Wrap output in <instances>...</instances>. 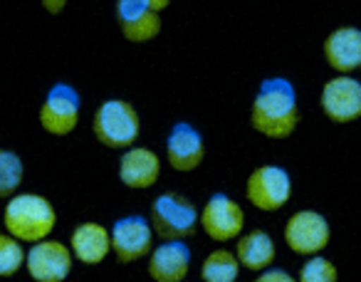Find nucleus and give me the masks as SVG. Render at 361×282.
<instances>
[{"label":"nucleus","mask_w":361,"mask_h":282,"mask_svg":"<svg viewBox=\"0 0 361 282\" xmlns=\"http://www.w3.org/2000/svg\"><path fill=\"white\" fill-rule=\"evenodd\" d=\"M250 124L257 134L267 139H287L295 134L300 124V106H297V92L285 77H267L257 87L252 99Z\"/></svg>","instance_id":"nucleus-1"},{"label":"nucleus","mask_w":361,"mask_h":282,"mask_svg":"<svg viewBox=\"0 0 361 282\" xmlns=\"http://www.w3.org/2000/svg\"><path fill=\"white\" fill-rule=\"evenodd\" d=\"M3 223H6V233L18 243L35 245L52 235L57 226V213L52 203L40 193H16L8 201Z\"/></svg>","instance_id":"nucleus-2"},{"label":"nucleus","mask_w":361,"mask_h":282,"mask_svg":"<svg viewBox=\"0 0 361 282\" xmlns=\"http://www.w3.org/2000/svg\"><path fill=\"white\" fill-rule=\"evenodd\" d=\"M92 131L97 141L106 149H126L134 147V141L141 134L139 111L126 99H106L97 106L94 119H92Z\"/></svg>","instance_id":"nucleus-3"},{"label":"nucleus","mask_w":361,"mask_h":282,"mask_svg":"<svg viewBox=\"0 0 361 282\" xmlns=\"http://www.w3.org/2000/svg\"><path fill=\"white\" fill-rule=\"evenodd\" d=\"M151 231L161 240H186L198 231V208L178 191H164L151 206Z\"/></svg>","instance_id":"nucleus-4"},{"label":"nucleus","mask_w":361,"mask_h":282,"mask_svg":"<svg viewBox=\"0 0 361 282\" xmlns=\"http://www.w3.org/2000/svg\"><path fill=\"white\" fill-rule=\"evenodd\" d=\"M245 196L257 211L262 213H275L282 206H287L292 196V178L282 166L275 164H265L257 166L255 171L247 176L245 183Z\"/></svg>","instance_id":"nucleus-5"},{"label":"nucleus","mask_w":361,"mask_h":282,"mask_svg":"<svg viewBox=\"0 0 361 282\" xmlns=\"http://www.w3.org/2000/svg\"><path fill=\"white\" fill-rule=\"evenodd\" d=\"M198 226H203V233L216 243L238 240L245 228V211L228 193H213L198 213Z\"/></svg>","instance_id":"nucleus-6"},{"label":"nucleus","mask_w":361,"mask_h":282,"mask_svg":"<svg viewBox=\"0 0 361 282\" xmlns=\"http://www.w3.org/2000/svg\"><path fill=\"white\" fill-rule=\"evenodd\" d=\"M80 109L82 102L75 87L67 82H57L55 87H50L40 106V114H37L40 126L52 136H67L80 124Z\"/></svg>","instance_id":"nucleus-7"},{"label":"nucleus","mask_w":361,"mask_h":282,"mask_svg":"<svg viewBox=\"0 0 361 282\" xmlns=\"http://www.w3.org/2000/svg\"><path fill=\"white\" fill-rule=\"evenodd\" d=\"M331 240V228L322 213L317 211H297L290 216L285 226V243L290 245L292 252L297 255H322L326 245Z\"/></svg>","instance_id":"nucleus-8"},{"label":"nucleus","mask_w":361,"mask_h":282,"mask_svg":"<svg viewBox=\"0 0 361 282\" xmlns=\"http://www.w3.org/2000/svg\"><path fill=\"white\" fill-rule=\"evenodd\" d=\"M72 262L75 257L70 247L52 238L35 243L25 252V267L35 282H65L72 272Z\"/></svg>","instance_id":"nucleus-9"},{"label":"nucleus","mask_w":361,"mask_h":282,"mask_svg":"<svg viewBox=\"0 0 361 282\" xmlns=\"http://www.w3.org/2000/svg\"><path fill=\"white\" fill-rule=\"evenodd\" d=\"M322 111L336 124H349L361 116V82L354 75H336L322 87Z\"/></svg>","instance_id":"nucleus-10"},{"label":"nucleus","mask_w":361,"mask_h":282,"mask_svg":"<svg viewBox=\"0 0 361 282\" xmlns=\"http://www.w3.org/2000/svg\"><path fill=\"white\" fill-rule=\"evenodd\" d=\"M109 245L119 262L141 260L154 247V231L144 216H124L111 226Z\"/></svg>","instance_id":"nucleus-11"},{"label":"nucleus","mask_w":361,"mask_h":282,"mask_svg":"<svg viewBox=\"0 0 361 282\" xmlns=\"http://www.w3.org/2000/svg\"><path fill=\"white\" fill-rule=\"evenodd\" d=\"M206 159V141L203 134L191 126L188 121H178L173 124V129L169 131V139H166V161L173 171L180 173H191Z\"/></svg>","instance_id":"nucleus-12"},{"label":"nucleus","mask_w":361,"mask_h":282,"mask_svg":"<svg viewBox=\"0 0 361 282\" xmlns=\"http://www.w3.org/2000/svg\"><path fill=\"white\" fill-rule=\"evenodd\" d=\"M116 23L129 42H149L161 32V16L149 8V0H119Z\"/></svg>","instance_id":"nucleus-13"},{"label":"nucleus","mask_w":361,"mask_h":282,"mask_svg":"<svg viewBox=\"0 0 361 282\" xmlns=\"http://www.w3.org/2000/svg\"><path fill=\"white\" fill-rule=\"evenodd\" d=\"M191 272V250L183 240H164L149 252V275L156 282H183Z\"/></svg>","instance_id":"nucleus-14"},{"label":"nucleus","mask_w":361,"mask_h":282,"mask_svg":"<svg viewBox=\"0 0 361 282\" xmlns=\"http://www.w3.org/2000/svg\"><path fill=\"white\" fill-rule=\"evenodd\" d=\"M161 176V159L156 152L146 147H131L121 154L119 159V181L126 188L134 191H146L156 186Z\"/></svg>","instance_id":"nucleus-15"},{"label":"nucleus","mask_w":361,"mask_h":282,"mask_svg":"<svg viewBox=\"0 0 361 282\" xmlns=\"http://www.w3.org/2000/svg\"><path fill=\"white\" fill-rule=\"evenodd\" d=\"M324 57L336 75H354L361 65V32L356 27H336L324 40Z\"/></svg>","instance_id":"nucleus-16"},{"label":"nucleus","mask_w":361,"mask_h":282,"mask_svg":"<svg viewBox=\"0 0 361 282\" xmlns=\"http://www.w3.org/2000/svg\"><path fill=\"white\" fill-rule=\"evenodd\" d=\"M70 252L72 257H77L85 265H99L106 260V255L111 252L109 245V231L102 223L87 221L72 231L70 235Z\"/></svg>","instance_id":"nucleus-17"},{"label":"nucleus","mask_w":361,"mask_h":282,"mask_svg":"<svg viewBox=\"0 0 361 282\" xmlns=\"http://www.w3.org/2000/svg\"><path fill=\"white\" fill-rule=\"evenodd\" d=\"M235 260L238 265L247 267L252 272H262L275 262V240L265 231H250L238 238L235 245Z\"/></svg>","instance_id":"nucleus-18"},{"label":"nucleus","mask_w":361,"mask_h":282,"mask_svg":"<svg viewBox=\"0 0 361 282\" xmlns=\"http://www.w3.org/2000/svg\"><path fill=\"white\" fill-rule=\"evenodd\" d=\"M238 275H240V265H238L235 255L226 247H218L203 260V282H235Z\"/></svg>","instance_id":"nucleus-19"},{"label":"nucleus","mask_w":361,"mask_h":282,"mask_svg":"<svg viewBox=\"0 0 361 282\" xmlns=\"http://www.w3.org/2000/svg\"><path fill=\"white\" fill-rule=\"evenodd\" d=\"M25 176L23 159L11 149H0V198H13Z\"/></svg>","instance_id":"nucleus-20"},{"label":"nucleus","mask_w":361,"mask_h":282,"mask_svg":"<svg viewBox=\"0 0 361 282\" xmlns=\"http://www.w3.org/2000/svg\"><path fill=\"white\" fill-rule=\"evenodd\" d=\"M25 265V247L11 238L8 233H0V277H13Z\"/></svg>","instance_id":"nucleus-21"},{"label":"nucleus","mask_w":361,"mask_h":282,"mask_svg":"<svg viewBox=\"0 0 361 282\" xmlns=\"http://www.w3.org/2000/svg\"><path fill=\"white\" fill-rule=\"evenodd\" d=\"M297 282H339V272H336L334 262L324 255H312L310 260L302 265Z\"/></svg>","instance_id":"nucleus-22"},{"label":"nucleus","mask_w":361,"mask_h":282,"mask_svg":"<svg viewBox=\"0 0 361 282\" xmlns=\"http://www.w3.org/2000/svg\"><path fill=\"white\" fill-rule=\"evenodd\" d=\"M255 282H297V280L287 270H275V267H267V270H262L260 275H257Z\"/></svg>","instance_id":"nucleus-23"},{"label":"nucleus","mask_w":361,"mask_h":282,"mask_svg":"<svg viewBox=\"0 0 361 282\" xmlns=\"http://www.w3.org/2000/svg\"><path fill=\"white\" fill-rule=\"evenodd\" d=\"M45 8H47V11H50V13H60L62 8H65V0H57V3H50V0H47Z\"/></svg>","instance_id":"nucleus-24"}]
</instances>
